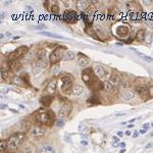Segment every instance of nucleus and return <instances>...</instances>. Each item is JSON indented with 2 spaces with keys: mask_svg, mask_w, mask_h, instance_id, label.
I'll return each mask as SVG.
<instances>
[{
  "mask_svg": "<svg viewBox=\"0 0 153 153\" xmlns=\"http://www.w3.org/2000/svg\"><path fill=\"white\" fill-rule=\"evenodd\" d=\"M72 90H73V94L75 95V96H79V95L83 94V92H84V88H83L81 85H75Z\"/></svg>",
  "mask_w": 153,
  "mask_h": 153,
  "instance_id": "obj_17",
  "label": "nucleus"
},
{
  "mask_svg": "<svg viewBox=\"0 0 153 153\" xmlns=\"http://www.w3.org/2000/svg\"><path fill=\"white\" fill-rule=\"evenodd\" d=\"M108 82L111 84L112 86H119V84H121V82H122V79H121V76L117 75V74H112L111 76H110L109 78V81Z\"/></svg>",
  "mask_w": 153,
  "mask_h": 153,
  "instance_id": "obj_11",
  "label": "nucleus"
},
{
  "mask_svg": "<svg viewBox=\"0 0 153 153\" xmlns=\"http://www.w3.org/2000/svg\"><path fill=\"white\" fill-rule=\"evenodd\" d=\"M117 135H119V137H122L123 135H124V133H123V132H119V133H117Z\"/></svg>",
  "mask_w": 153,
  "mask_h": 153,
  "instance_id": "obj_38",
  "label": "nucleus"
},
{
  "mask_svg": "<svg viewBox=\"0 0 153 153\" xmlns=\"http://www.w3.org/2000/svg\"><path fill=\"white\" fill-rule=\"evenodd\" d=\"M148 125H145V126H144V128H145V129H148Z\"/></svg>",
  "mask_w": 153,
  "mask_h": 153,
  "instance_id": "obj_44",
  "label": "nucleus"
},
{
  "mask_svg": "<svg viewBox=\"0 0 153 153\" xmlns=\"http://www.w3.org/2000/svg\"><path fill=\"white\" fill-rule=\"evenodd\" d=\"M147 25H148L151 29H153V22H151V21H147Z\"/></svg>",
  "mask_w": 153,
  "mask_h": 153,
  "instance_id": "obj_34",
  "label": "nucleus"
},
{
  "mask_svg": "<svg viewBox=\"0 0 153 153\" xmlns=\"http://www.w3.org/2000/svg\"><path fill=\"white\" fill-rule=\"evenodd\" d=\"M125 114H126L125 112H124V113H117V117H122V115H125Z\"/></svg>",
  "mask_w": 153,
  "mask_h": 153,
  "instance_id": "obj_39",
  "label": "nucleus"
},
{
  "mask_svg": "<svg viewBox=\"0 0 153 153\" xmlns=\"http://www.w3.org/2000/svg\"><path fill=\"white\" fill-rule=\"evenodd\" d=\"M12 83L15 84V85H19V86H24V80H23L21 77H17V76H15L13 78H12Z\"/></svg>",
  "mask_w": 153,
  "mask_h": 153,
  "instance_id": "obj_23",
  "label": "nucleus"
},
{
  "mask_svg": "<svg viewBox=\"0 0 153 153\" xmlns=\"http://www.w3.org/2000/svg\"><path fill=\"white\" fill-rule=\"evenodd\" d=\"M103 90L106 91V92H111L113 90V86L110 84L109 82H104L103 83Z\"/></svg>",
  "mask_w": 153,
  "mask_h": 153,
  "instance_id": "obj_25",
  "label": "nucleus"
},
{
  "mask_svg": "<svg viewBox=\"0 0 153 153\" xmlns=\"http://www.w3.org/2000/svg\"><path fill=\"white\" fill-rule=\"evenodd\" d=\"M41 34L44 35V36L53 37V38H58V39H63L61 36H58V35H54V34H52V33H48V32H41Z\"/></svg>",
  "mask_w": 153,
  "mask_h": 153,
  "instance_id": "obj_28",
  "label": "nucleus"
},
{
  "mask_svg": "<svg viewBox=\"0 0 153 153\" xmlns=\"http://www.w3.org/2000/svg\"><path fill=\"white\" fill-rule=\"evenodd\" d=\"M78 63H79V66H82V68L87 66L88 64H89V58H88L86 55H84V54H79Z\"/></svg>",
  "mask_w": 153,
  "mask_h": 153,
  "instance_id": "obj_13",
  "label": "nucleus"
},
{
  "mask_svg": "<svg viewBox=\"0 0 153 153\" xmlns=\"http://www.w3.org/2000/svg\"><path fill=\"white\" fill-rule=\"evenodd\" d=\"M148 91H149V97L153 98V86H150V87H149Z\"/></svg>",
  "mask_w": 153,
  "mask_h": 153,
  "instance_id": "obj_31",
  "label": "nucleus"
},
{
  "mask_svg": "<svg viewBox=\"0 0 153 153\" xmlns=\"http://www.w3.org/2000/svg\"><path fill=\"white\" fill-rule=\"evenodd\" d=\"M79 130H80L81 132H82V131H85V130H86V127L84 126V125L81 124V125H80V127H79Z\"/></svg>",
  "mask_w": 153,
  "mask_h": 153,
  "instance_id": "obj_32",
  "label": "nucleus"
},
{
  "mask_svg": "<svg viewBox=\"0 0 153 153\" xmlns=\"http://www.w3.org/2000/svg\"><path fill=\"white\" fill-rule=\"evenodd\" d=\"M89 5H90V3L88 2V1H78L77 2V8L79 10H84L89 7Z\"/></svg>",
  "mask_w": 153,
  "mask_h": 153,
  "instance_id": "obj_18",
  "label": "nucleus"
},
{
  "mask_svg": "<svg viewBox=\"0 0 153 153\" xmlns=\"http://www.w3.org/2000/svg\"><path fill=\"white\" fill-rule=\"evenodd\" d=\"M134 96H135L134 91L129 90V89H124V90L121 91V93H119V97L124 100H131L134 98Z\"/></svg>",
  "mask_w": 153,
  "mask_h": 153,
  "instance_id": "obj_9",
  "label": "nucleus"
},
{
  "mask_svg": "<svg viewBox=\"0 0 153 153\" xmlns=\"http://www.w3.org/2000/svg\"><path fill=\"white\" fill-rule=\"evenodd\" d=\"M144 4H145V5H149V4H151V1H148V2H147V1H144Z\"/></svg>",
  "mask_w": 153,
  "mask_h": 153,
  "instance_id": "obj_36",
  "label": "nucleus"
},
{
  "mask_svg": "<svg viewBox=\"0 0 153 153\" xmlns=\"http://www.w3.org/2000/svg\"><path fill=\"white\" fill-rule=\"evenodd\" d=\"M81 143L84 144V145H87V142H85V141H82V142H81Z\"/></svg>",
  "mask_w": 153,
  "mask_h": 153,
  "instance_id": "obj_42",
  "label": "nucleus"
},
{
  "mask_svg": "<svg viewBox=\"0 0 153 153\" xmlns=\"http://www.w3.org/2000/svg\"><path fill=\"white\" fill-rule=\"evenodd\" d=\"M47 68V62H45L43 59H40V60H38L35 63L34 68H33V73L38 74L39 72H41L42 70H44V68Z\"/></svg>",
  "mask_w": 153,
  "mask_h": 153,
  "instance_id": "obj_10",
  "label": "nucleus"
},
{
  "mask_svg": "<svg viewBox=\"0 0 153 153\" xmlns=\"http://www.w3.org/2000/svg\"><path fill=\"white\" fill-rule=\"evenodd\" d=\"M36 121L40 124L50 126L54 123L53 113L51 111H47V110H41L36 114Z\"/></svg>",
  "mask_w": 153,
  "mask_h": 153,
  "instance_id": "obj_2",
  "label": "nucleus"
},
{
  "mask_svg": "<svg viewBox=\"0 0 153 153\" xmlns=\"http://www.w3.org/2000/svg\"><path fill=\"white\" fill-rule=\"evenodd\" d=\"M151 146H152V145H151V144H148V145L146 146V148H149V147H151Z\"/></svg>",
  "mask_w": 153,
  "mask_h": 153,
  "instance_id": "obj_43",
  "label": "nucleus"
},
{
  "mask_svg": "<svg viewBox=\"0 0 153 153\" xmlns=\"http://www.w3.org/2000/svg\"><path fill=\"white\" fill-rule=\"evenodd\" d=\"M56 91V81L52 80L47 84L46 86V92H48L50 95L54 94V92Z\"/></svg>",
  "mask_w": 153,
  "mask_h": 153,
  "instance_id": "obj_12",
  "label": "nucleus"
},
{
  "mask_svg": "<svg viewBox=\"0 0 153 153\" xmlns=\"http://www.w3.org/2000/svg\"><path fill=\"white\" fill-rule=\"evenodd\" d=\"M45 52H46V51L44 50V49H42V50H39V52H38V57H39L40 59L44 58V56H45Z\"/></svg>",
  "mask_w": 153,
  "mask_h": 153,
  "instance_id": "obj_30",
  "label": "nucleus"
},
{
  "mask_svg": "<svg viewBox=\"0 0 153 153\" xmlns=\"http://www.w3.org/2000/svg\"><path fill=\"white\" fill-rule=\"evenodd\" d=\"M135 52H136V54L139 56V57H141L142 59H144L145 61H148V62H152L153 61V58H151V57H149V56H147V55H145V54H143V53H141V52H138V51L136 50V49H133Z\"/></svg>",
  "mask_w": 153,
  "mask_h": 153,
  "instance_id": "obj_21",
  "label": "nucleus"
},
{
  "mask_svg": "<svg viewBox=\"0 0 153 153\" xmlns=\"http://www.w3.org/2000/svg\"><path fill=\"white\" fill-rule=\"evenodd\" d=\"M63 50L64 49L62 47H57L55 48L53 51H52V53L50 54V57H49V60H50V63L52 64H55L57 63L61 58H63Z\"/></svg>",
  "mask_w": 153,
  "mask_h": 153,
  "instance_id": "obj_3",
  "label": "nucleus"
},
{
  "mask_svg": "<svg viewBox=\"0 0 153 153\" xmlns=\"http://www.w3.org/2000/svg\"><path fill=\"white\" fill-rule=\"evenodd\" d=\"M6 107H7V106H6V105H5V104L1 105V108H2V109H3V108H6Z\"/></svg>",
  "mask_w": 153,
  "mask_h": 153,
  "instance_id": "obj_41",
  "label": "nucleus"
},
{
  "mask_svg": "<svg viewBox=\"0 0 153 153\" xmlns=\"http://www.w3.org/2000/svg\"><path fill=\"white\" fill-rule=\"evenodd\" d=\"M94 73L95 75L97 76L98 78H102V77H104L105 74H106V72H105V70L103 68V66H94Z\"/></svg>",
  "mask_w": 153,
  "mask_h": 153,
  "instance_id": "obj_14",
  "label": "nucleus"
},
{
  "mask_svg": "<svg viewBox=\"0 0 153 153\" xmlns=\"http://www.w3.org/2000/svg\"><path fill=\"white\" fill-rule=\"evenodd\" d=\"M74 58H75V53H74L73 51H66V53H64V55H63V59L66 61L73 60Z\"/></svg>",
  "mask_w": 153,
  "mask_h": 153,
  "instance_id": "obj_22",
  "label": "nucleus"
},
{
  "mask_svg": "<svg viewBox=\"0 0 153 153\" xmlns=\"http://www.w3.org/2000/svg\"><path fill=\"white\" fill-rule=\"evenodd\" d=\"M117 34L121 37L127 36V35L129 34V28L127 27V26H121V27H119L117 29Z\"/></svg>",
  "mask_w": 153,
  "mask_h": 153,
  "instance_id": "obj_15",
  "label": "nucleus"
},
{
  "mask_svg": "<svg viewBox=\"0 0 153 153\" xmlns=\"http://www.w3.org/2000/svg\"><path fill=\"white\" fill-rule=\"evenodd\" d=\"M126 135H128V136H130V135H131V132H130V131H127V132H126Z\"/></svg>",
  "mask_w": 153,
  "mask_h": 153,
  "instance_id": "obj_40",
  "label": "nucleus"
},
{
  "mask_svg": "<svg viewBox=\"0 0 153 153\" xmlns=\"http://www.w3.org/2000/svg\"><path fill=\"white\" fill-rule=\"evenodd\" d=\"M112 139H113V143H112V145H113L114 143L117 144V143H119V139L117 138V137H113Z\"/></svg>",
  "mask_w": 153,
  "mask_h": 153,
  "instance_id": "obj_33",
  "label": "nucleus"
},
{
  "mask_svg": "<svg viewBox=\"0 0 153 153\" xmlns=\"http://www.w3.org/2000/svg\"><path fill=\"white\" fill-rule=\"evenodd\" d=\"M72 110V103L71 102H64L62 105H61L60 109L58 110V113H57V117L59 119H63V117H68L70 112Z\"/></svg>",
  "mask_w": 153,
  "mask_h": 153,
  "instance_id": "obj_7",
  "label": "nucleus"
},
{
  "mask_svg": "<svg viewBox=\"0 0 153 153\" xmlns=\"http://www.w3.org/2000/svg\"><path fill=\"white\" fill-rule=\"evenodd\" d=\"M6 149H8L7 141L3 140V141H1V143H0V150H1L2 153H5V150H6Z\"/></svg>",
  "mask_w": 153,
  "mask_h": 153,
  "instance_id": "obj_26",
  "label": "nucleus"
},
{
  "mask_svg": "<svg viewBox=\"0 0 153 153\" xmlns=\"http://www.w3.org/2000/svg\"><path fill=\"white\" fill-rule=\"evenodd\" d=\"M56 126L57 127H62L63 126V122H61V121H59V122L56 123Z\"/></svg>",
  "mask_w": 153,
  "mask_h": 153,
  "instance_id": "obj_35",
  "label": "nucleus"
},
{
  "mask_svg": "<svg viewBox=\"0 0 153 153\" xmlns=\"http://www.w3.org/2000/svg\"><path fill=\"white\" fill-rule=\"evenodd\" d=\"M63 20L68 23H75L76 21L78 20V15L74 10H68L63 15Z\"/></svg>",
  "mask_w": 153,
  "mask_h": 153,
  "instance_id": "obj_8",
  "label": "nucleus"
},
{
  "mask_svg": "<svg viewBox=\"0 0 153 153\" xmlns=\"http://www.w3.org/2000/svg\"><path fill=\"white\" fill-rule=\"evenodd\" d=\"M8 66H9V68H11L12 71H19L21 68V63L17 60H9L8 61Z\"/></svg>",
  "mask_w": 153,
  "mask_h": 153,
  "instance_id": "obj_16",
  "label": "nucleus"
},
{
  "mask_svg": "<svg viewBox=\"0 0 153 153\" xmlns=\"http://www.w3.org/2000/svg\"><path fill=\"white\" fill-rule=\"evenodd\" d=\"M51 12L53 13V15H58V12H59V7H58V5H53L52 7H51Z\"/></svg>",
  "mask_w": 153,
  "mask_h": 153,
  "instance_id": "obj_29",
  "label": "nucleus"
},
{
  "mask_svg": "<svg viewBox=\"0 0 153 153\" xmlns=\"http://www.w3.org/2000/svg\"><path fill=\"white\" fill-rule=\"evenodd\" d=\"M1 78H2V80H4L6 77H7V75H8V70H7V68L6 66H2L1 68Z\"/></svg>",
  "mask_w": 153,
  "mask_h": 153,
  "instance_id": "obj_27",
  "label": "nucleus"
},
{
  "mask_svg": "<svg viewBox=\"0 0 153 153\" xmlns=\"http://www.w3.org/2000/svg\"><path fill=\"white\" fill-rule=\"evenodd\" d=\"M25 139V134L24 133H15L12 136L9 137V139L7 140L8 144V149L10 151H15L24 142Z\"/></svg>",
  "mask_w": 153,
  "mask_h": 153,
  "instance_id": "obj_1",
  "label": "nucleus"
},
{
  "mask_svg": "<svg viewBox=\"0 0 153 153\" xmlns=\"http://www.w3.org/2000/svg\"><path fill=\"white\" fill-rule=\"evenodd\" d=\"M51 101H52V98H51V96H44V97L41 98V103L43 106H49L51 103Z\"/></svg>",
  "mask_w": 153,
  "mask_h": 153,
  "instance_id": "obj_20",
  "label": "nucleus"
},
{
  "mask_svg": "<svg viewBox=\"0 0 153 153\" xmlns=\"http://www.w3.org/2000/svg\"><path fill=\"white\" fill-rule=\"evenodd\" d=\"M139 133H141L142 135H143V134L146 133V131H145V130H140V132H139Z\"/></svg>",
  "mask_w": 153,
  "mask_h": 153,
  "instance_id": "obj_37",
  "label": "nucleus"
},
{
  "mask_svg": "<svg viewBox=\"0 0 153 153\" xmlns=\"http://www.w3.org/2000/svg\"><path fill=\"white\" fill-rule=\"evenodd\" d=\"M28 52V47L27 46H21L17 49H15L13 52L9 54V60H17V59L24 56L25 54Z\"/></svg>",
  "mask_w": 153,
  "mask_h": 153,
  "instance_id": "obj_5",
  "label": "nucleus"
},
{
  "mask_svg": "<svg viewBox=\"0 0 153 153\" xmlns=\"http://www.w3.org/2000/svg\"><path fill=\"white\" fill-rule=\"evenodd\" d=\"M73 83L74 80L72 77L70 76H63L62 78H61V90L62 92L66 93L68 91H70L71 89H73Z\"/></svg>",
  "mask_w": 153,
  "mask_h": 153,
  "instance_id": "obj_4",
  "label": "nucleus"
},
{
  "mask_svg": "<svg viewBox=\"0 0 153 153\" xmlns=\"http://www.w3.org/2000/svg\"><path fill=\"white\" fill-rule=\"evenodd\" d=\"M40 153H55V151L51 146H43L41 148Z\"/></svg>",
  "mask_w": 153,
  "mask_h": 153,
  "instance_id": "obj_24",
  "label": "nucleus"
},
{
  "mask_svg": "<svg viewBox=\"0 0 153 153\" xmlns=\"http://www.w3.org/2000/svg\"><path fill=\"white\" fill-rule=\"evenodd\" d=\"M45 135V130L41 127H34L30 130V137L34 140H39Z\"/></svg>",
  "mask_w": 153,
  "mask_h": 153,
  "instance_id": "obj_6",
  "label": "nucleus"
},
{
  "mask_svg": "<svg viewBox=\"0 0 153 153\" xmlns=\"http://www.w3.org/2000/svg\"><path fill=\"white\" fill-rule=\"evenodd\" d=\"M145 31L144 30H140V31L137 32V35H136V40L139 42H141V41H144L145 40Z\"/></svg>",
  "mask_w": 153,
  "mask_h": 153,
  "instance_id": "obj_19",
  "label": "nucleus"
}]
</instances>
